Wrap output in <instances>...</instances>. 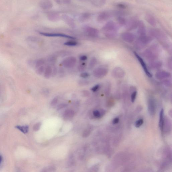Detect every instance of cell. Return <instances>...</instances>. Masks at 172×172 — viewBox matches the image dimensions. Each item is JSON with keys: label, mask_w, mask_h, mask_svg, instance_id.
<instances>
[{"label": "cell", "mask_w": 172, "mask_h": 172, "mask_svg": "<svg viewBox=\"0 0 172 172\" xmlns=\"http://www.w3.org/2000/svg\"><path fill=\"white\" fill-rule=\"evenodd\" d=\"M118 27L113 21H109L103 27L102 31L104 35L109 38H114L117 36Z\"/></svg>", "instance_id": "obj_1"}, {"label": "cell", "mask_w": 172, "mask_h": 172, "mask_svg": "<svg viewBox=\"0 0 172 172\" xmlns=\"http://www.w3.org/2000/svg\"><path fill=\"white\" fill-rule=\"evenodd\" d=\"M159 54V50L156 45L151 46L143 52L144 57L149 61L157 60Z\"/></svg>", "instance_id": "obj_2"}, {"label": "cell", "mask_w": 172, "mask_h": 172, "mask_svg": "<svg viewBox=\"0 0 172 172\" xmlns=\"http://www.w3.org/2000/svg\"><path fill=\"white\" fill-rule=\"evenodd\" d=\"M152 40V38L146 35L139 37L135 43V47L137 50H141L149 44Z\"/></svg>", "instance_id": "obj_3"}, {"label": "cell", "mask_w": 172, "mask_h": 172, "mask_svg": "<svg viewBox=\"0 0 172 172\" xmlns=\"http://www.w3.org/2000/svg\"><path fill=\"white\" fill-rule=\"evenodd\" d=\"M119 14L116 11H107L101 12L98 16L97 20L99 22H103L114 17Z\"/></svg>", "instance_id": "obj_4"}, {"label": "cell", "mask_w": 172, "mask_h": 172, "mask_svg": "<svg viewBox=\"0 0 172 172\" xmlns=\"http://www.w3.org/2000/svg\"><path fill=\"white\" fill-rule=\"evenodd\" d=\"M76 59L74 57H69L65 58L62 61V64L64 67L70 68L73 67L75 65Z\"/></svg>", "instance_id": "obj_5"}, {"label": "cell", "mask_w": 172, "mask_h": 172, "mask_svg": "<svg viewBox=\"0 0 172 172\" xmlns=\"http://www.w3.org/2000/svg\"><path fill=\"white\" fill-rule=\"evenodd\" d=\"M139 21L135 18L130 19L126 22L125 27L128 30H132L137 28Z\"/></svg>", "instance_id": "obj_6"}, {"label": "cell", "mask_w": 172, "mask_h": 172, "mask_svg": "<svg viewBox=\"0 0 172 172\" xmlns=\"http://www.w3.org/2000/svg\"><path fill=\"white\" fill-rule=\"evenodd\" d=\"M108 69L105 67H101L96 68L94 71L93 74L95 77L100 78L106 75L108 73Z\"/></svg>", "instance_id": "obj_7"}, {"label": "cell", "mask_w": 172, "mask_h": 172, "mask_svg": "<svg viewBox=\"0 0 172 172\" xmlns=\"http://www.w3.org/2000/svg\"><path fill=\"white\" fill-rule=\"evenodd\" d=\"M134 55H135L136 57L137 58L138 60L139 61V62L141 64V66L143 67V69L145 73L146 74V75L149 77H152V74L149 71L147 66H146V64L145 63L144 60L136 52H134Z\"/></svg>", "instance_id": "obj_8"}, {"label": "cell", "mask_w": 172, "mask_h": 172, "mask_svg": "<svg viewBox=\"0 0 172 172\" xmlns=\"http://www.w3.org/2000/svg\"><path fill=\"white\" fill-rule=\"evenodd\" d=\"M39 33L41 35H42L43 36H46L62 37H64L65 38L72 39H75V38L74 37L66 35V34H64L49 33L43 32H40Z\"/></svg>", "instance_id": "obj_9"}, {"label": "cell", "mask_w": 172, "mask_h": 172, "mask_svg": "<svg viewBox=\"0 0 172 172\" xmlns=\"http://www.w3.org/2000/svg\"><path fill=\"white\" fill-rule=\"evenodd\" d=\"M121 37L123 40L128 43L133 42L135 39V36L133 34L128 32L122 34Z\"/></svg>", "instance_id": "obj_10"}, {"label": "cell", "mask_w": 172, "mask_h": 172, "mask_svg": "<svg viewBox=\"0 0 172 172\" xmlns=\"http://www.w3.org/2000/svg\"><path fill=\"white\" fill-rule=\"evenodd\" d=\"M137 28V34L139 35V37L143 36L146 35V29L144 23L143 21H139Z\"/></svg>", "instance_id": "obj_11"}, {"label": "cell", "mask_w": 172, "mask_h": 172, "mask_svg": "<svg viewBox=\"0 0 172 172\" xmlns=\"http://www.w3.org/2000/svg\"><path fill=\"white\" fill-rule=\"evenodd\" d=\"M61 18L63 20L71 27L74 28L75 27L74 21L69 16L66 15H63Z\"/></svg>", "instance_id": "obj_12"}, {"label": "cell", "mask_w": 172, "mask_h": 172, "mask_svg": "<svg viewBox=\"0 0 172 172\" xmlns=\"http://www.w3.org/2000/svg\"><path fill=\"white\" fill-rule=\"evenodd\" d=\"M53 5L52 2L50 0H43L39 2L40 7L43 10L51 9Z\"/></svg>", "instance_id": "obj_13"}, {"label": "cell", "mask_w": 172, "mask_h": 172, "mask_svg": "<svg viewBox=\"0 0 172 172\" xmlns=\"http://www.w3.org/2000/svg\"><path fill=\"white\" fill-rule=\"evenodd\" d=\"M85 30L86 33L91 36L97 37L98 36L99 34V31L98 29H96L95 28L88 27L86 28Z\"/></svg>", "instance_id": "obj_14"}, {"label": "cell", "mask_w": 172, "mask_h": 172, "mask_svg": "<svg viewBox=\"0 0 172 172\" xmlns=\"http://www.w3.org/2000/svg\"><path fill=\"white\" fill-rule=\"evenodd\" d=\"M149 66L150 68L153 69H156L159 68L161 67L162 65V63L161 61L155 60L149 62Z\"/></svg>", "instance_id": "obj_15"}, {"label": "cell", "mask_w": 172, "mask_h": 172, "mask_svg": "<svg viewBox=\"0 0 172 172\" xmlns=\"http://www.w3.org/2000/svg\"><path fill=\"white\" fill-rule=\"evenodd\" d=\"M113 73L114 75L116 77H122L124 75L125 72L121 68L116 67L113 71Z\"/></svg>", "instance_id": "obj_16"}, {"label": "cell", "mask_w": 172, "mask_h": 172, "mask_svg": "<svg viewBox=\"0 0 172 172\" xmlns=\"http://www.w3.org/2000/svg\"><path fill=\"white\" fill-rule=\"evenodd\" d=\"M60 16L59 14L57 13H50L47 16V18L52 22H56L59 20Z\"/></svg>", "instance_id": "obj_17"}, {"label": "cell", "mask_w": 172, "mask_h": 172, "mask_svg": "<svg viewBox=\"0 0 172 172\" xmlns=\"http://www.w3.org/2000/svg\"><path fill=\"white\" fill-rule=\"evenodd\" d=\"M146 21L150 25L153 26H156V21L155 18L151 15H148L146 17Z\"/></svg>", "instance_id": "obj_18"}, {"label": "cell", "mask_w": 172, "mask_h": 172, "mask_svg": "<svg viewBox=\"0 0 172 172\" xmlns=\"http://www.w3.org/2000/svg\"><path fill=\"white\" fill-rule=\"evenodd\" d=\"M92 5L97 7H100L104 5L106 1L103 0H95L91 1Z\"/></svg>", "instance_id": "obj_19"}, {"label": "cell", "mask_w": 172, "mask_h": 172, "mask_svg": "<svg viewBox=\"0 0 172 172\" xmlns=\"http://www.w3.org/2000/svg\"><path fill=\"white\" fill-rule=\"evenodd\" d=\"M44 73V77L47 79L49 78L52 76V67L50 66H48L45 68Z\"/></svg>", "instance_id": "obj_20"}, {"label": "cell", "mask_w": 172, "mask_h": 172, "mask_svg": "<svg viewBox=\"0 0 172 172\" xmlns=\"http://www.w3.org/2000/svg\"><path fill=\"white\" fill-rule=\"evenodd\" d=\"M164 110L162 109L160 113L159 126L160 130L162 131L164 126Z\"/></svg>", "instance_id": "obj_21"}, {"label": "cell", "mask_w": 172, "mask_h": 172, "mask_svg": "<svg viewBox=\"0 0 172 172\" xmlns=\"http://www.w3.org/2000/svg\"><path fill=\"white\" fill-rule=\"evenodd\" d=\"M75 115V112L73 110L68 109L65 111L64 114V116L67 118L73 117Z\"/></svg>", "instance_id": "obj_22"}, {"label": "cell", "mask_w": 172, "mask_h": 172, "mask_svg": "<svg viewBox=\"0 0 172 172\" xmlns=\"http://www.w3.org/2000/svg\"><path fill=\"white\" fill-rule=\"evenodd\" d=\"M170 75L169 73L164 71L158 72L156 74V76L158 78H162L168 77Z\"/></svg>", "instance_id": "obj_23"}, {"label": "cell", "mask_w": 172, "mask_h": 172, "mask_svg": "<svg viewBox=\"0 0 172 172\" xmlns=\"http://www.w3.org/2000/svg\"><path fill=\"white\" fill-rule=\"evenodd\" d=\"M16 127L24 134H26L27 133L28 131L29 127L28 126H17Z\"/></svg>", "instance_id": "obj_24"}, {"label": "cell", "mask_w": 172, "mask_h": 172, "mask_svg": "<svg viewBox=\"0 0 172 172\" xmlns=\"http://www.w3.org/2000/svg\"><path fill=\"white\" fill-rule=\"evenodd\" d=\"M117 21L118 24L120 26L125 25L127 22L125 18L120 16L118 17L117 19Z\"/></svg>", "instance_id": "obj_25"}, {"label": "cell", "mask_w": 172, "mask_h": 172, "mask_svg": "<svg viewBox=\"0 0 172 172\" xmlns=\"http://www.w3.org/2000/svg\"><path fill=\"white\" fill-rule=\"evenodd\" d=\"M97 63V60L95 57H93L90 61L89 64V67L90 69L93 68Z\"/></svg>", "instance_id": "obj_26"}, {"label": "cell", "mask_w": 172, "mask_h": 172, "mask_svg": "<svg viewBox=\"0 0 172 172\" xmlns=\"http://www.w3.org/2000/svg\"><path fill=\"white\" fill-rule=\"evenodd\" d=\"M45 61L43 59H39L35 63V67L37 68L40 66H42L45 63Z\"/></svg>", "instance_id": "obj_27"}, {"label": "cell", "mask_w": 172, "mask_h": 172, "mask_svg": "<svg viewBox=\"0 0 172 172\" xmlns=\"http://www.w3.org/2000/svg\"><path fill=\"white\" fill-rule=\"evenodd\" d=\"M90 15L89 13H84L81 16L80 18V20L81 21H84L89 18Z\"/></svg>", "instance_id": "obj_28"}, {"label": "cell", "mask_w": 172, "mask_h": 172, "mask_svg": "<svg viewBox=\"0 0 172 172\" xmlns=\"http://www.w3.org/2000/svg\"><path fill=\"white\" fill-rule=\"evenodd\" d=\"M78 43L75 41H70L66 42L64 43V45L67 46H77Z\"/></svg>", "instance_id": "obj_29"}, {"label": "cell", "mask_w": 172, "mask_h": 172, "mask_svg": "<svg viewBox=\"0 0 172 172\" xmlns=\"http://www.w3.org/2000/svg\"><path fill=\"white\" fill-rule=\"evenodd\" d=\"M45 67L42 66H40V67H38L37 68L36 70V73L37 74L39 75L42 74L43 73H44V70L45 69Z\"/></svg>", "instance_id": "obj_30"}, {"label": "cell", "mask_w": 172, "mask_h": 172, "mask_svg": "<svg viewBox=\"0 0 172 172\" xmlns=\"http://www.w3.org/2000/svg\"><path fill=\"white\" fill-rule=\"evenodd\" d=\"M144 121L143 119H140L136 121V123L135 126L136 128H139L143 125Z\"/></svg>", "instance_id": "obj_31"}, {"label": "cell", "mask_w": 172, "mask_h": 172, "mask_svg": "<svg viewBox=\"0 0 172 172\" xmlns=\"http://www.w3.org/2000/svg\"><path fill=\"white\" fill-rule=\"evenodd\" d=\"M85 69V65L84 63H83L78 66V69L79 71L80 72L83 71Z\"/></svg>", "instance_id": "obj_32"}, {"label": "cell", "mask_w": 172, "mask_h": 172, "mask_svg": "<svg viewBox=\"0 0 172 172\" xmlns=\"http://www.w3.org/2000/svg\"><path fill=\"white\" fill-rule=\"evenodd\" d=\"M93 113L94 115V117L97 118H99L101 117V115H102L101 113L98 110H95V111H94Z\"/></svg>", "instance_id": "obj_33"}, {"label": "cell", "mask_w": 172, "mask_h": 172, "mask_svg": "<svg viewBox=\"0 0 172 172\" xmlns=\"http://www.w3.org/2000/svg\"><path fill=\"white\" fill-rule=\"evenodd\" d=\"M41 126V123L40 122H38L36 123L33 126V130L35 131H38L40 129V126Z\"/></svg>", "instance_id": "obj_34"}, {"label": "cell", "mask_w": 172, "mask_h": 172, "mask_svg": "<svg viewBox=\"0 0 172 172\" xmlns=\"http://www.w3.org/2000/svg\"><path fill=\"white\" fill-rule=\"evenodd\" d=\"M90 133V130L89 128H88L85 130L83 133V136L84 137H86L89 135Z\"/></svg>", "instance_id": "obj_35"}, {"label": "cell", "mask_w": 172, "mask_h": 172, "mask_svg": "<svg viewBox=\"0 0 172 172\" xmlns=\"http://www.w3.org/2000/svg\"><path fill=\"white\" fill-rule=\"evenodd\" d=\"M68 105L66 104L63 103L61 104H59L57 107V110H60L62 109L65 108L67 107Z\"/></svg>", "instance_id": "obj_36"}, {"label": "cell", "mask_w": 172, "mask_h": 172, "mask_svg": "<svg viewBox=\"0 0 172 172\" xmlns=\"http://www.w3.org/2000/svg\"><path fill=\"white\" fill-rule=\"evenodd\" d=\"M56 57L55 56H52L50 58L48 59V62L50 63H52V64H53L55 63L56 62Z\"/></svg>", "instance_id": "obj_37"}, {"label": "cell", "mask_w": 172, "mask_h": 172, "mask_svg": "<svg viewBox=\"0 0 172 172\" xmlns=\"http://www.w3.org/2000/svg\"><path fill=\"white\" fill-rule=\"evenodd\" d=\"M58 101V98H57V97H55V98H54L52 99V101L51 103V105L52 106H55V105L57 103Z\"/></svg>", "instance_id": "obj_38"}, {"label": "cell", "mask_w": 172, "mask_h": 172, "mask_svg": "<svg viewBox=\"0 0 172 172\" xmlns=\"http://www.w3.org/2000/svg\"><path fill=\"white\" fill-rule=\"evenodd\" d=\"M136 94H137V92H134L131 94V101L132 102L134 103L135 102L136 97Z\"/></svg>", "instance_id": "obj_39"}, {"label": "cell", "mask_w": 172, "mask_h": 172, "mask_svg": "<svg viewBox=\"0 0 172 172\" xmlns=\"http://www.w3.org/2000/svg\"><path fill=\"white\" fill-rule=\"evenodd\" d=\"M80 76L82 78H86L89 76V73L87 72H83L80 74Z\"/></svg>", "instance_id": "obj_40"}, {"label": "cell", "mask_w": 172, "mask_h": 172, "mask_svg": "<svg viewBox=\"0 0 172 172\" xmlns=\"http://www.w3.org/2000/svg\"><path fill=\"white\" fill-rule=\"evenodd\" d=\"M57 72V68L56 67H54L53 68H52V76H55L56 75Z\"/></svg>", "instance_id": "obj_41"}, {"label": "cell", "mask_w": 172, "mask_h": 172, "mask_svg": "<svg viewBox=\"0 0 172 172\" xmlns=\"http://www.w3.org/2000/svg\"><path fill=\"white\" fill-rule=\"evenodd\" d=\"M99 85H97L95 86H94L92 89V91L94 92H95L97 91L98 89L99 88Z\"/></svg>", "instance_id": "obj_42"}, {"label": "cell", "mask_w": 172, "mask_h": 172, "mask_svg": "<svg viewBox=\"0 0 172 172\" xmlns=\"http://www.w3.org/2000/svg\"><path fill=\"white\" fill-rule=\"evenodd\" d=\"M30 40L32 41H34V42H37V41L40 40L39 38L37 37H31L30 38Z\"/></svg>", "instance_id": "obj_43"}, {"label": "cell", "mask_w": 172, "mask_h": 172, "mask_svg": "<svg viewBox=\"0 0 172 172\" xmlns=\"http://www.w3.org/2000/svg\"><path fill=\"white\" fill-rule=\"evenodd\" d=\"M80 59L81 60L85 61L87 60V59H88V57H87L86 56H85V55H83V56H81V57H80Z\"/></svg>", "instance_id": "obj_44"}, {"label": "cell", "mask_w": 172, "mask_h": 172, "mask_svg": "<svg viewBox=\"0 0 172 172\" xmlns=\"http://www.w3.org/2000/svg\"><path fill=\"white\" fill-rule=\"evenodd\" d=\"M119 122V119L118 118L116 117L114 119L113 123L114 124H116L118 123Z\"/></svg>", "instance_id": "obj_45"}, {"label": "cell", "mask_w": 172, "mask_h": 172, "mask_svg": "<svg viewBox=\"0 0 172 172\" xmlns=\"http://www.w3.org/2000/svg\"><path fill=\"white\" fill-rule=\"evenodd\" d=\"M83 95H84L85 97H88L89 96V92L88 91H86V90L84 91L83 92Z\"/></svg>", "instance_id": "obj_46"}, {"label": "cell", "mask_w": 172, "mask_h": 172, "mask_svg": "<svg viewBox=\"0 0 172 172\" xmlns=\"http://www.w3.org/2000/svg\"><path fill=\"white\" fill-rule=\"evenodd\" d=\"M80 84L82 85H86L88 84V81H80Z\"/></svg>", "instance_id": "obj_47"}, {"label": "cell", "mask_w": 172, "mask_h": 172, "mask_svg": "<svg viewBox=\"0 0 172 172\" xmlns=\"http://www.w3.org/2000/svg\"><path fill=\"white\" fill-rule=\"evenodd\" d=\"M43 93L44 94V95H48V94L49 93V91L47 89H44L43 90Z\"/></svg>", "instance_id": "obj_48"}, {"label": "cell", "mask_w": 172, "mask_h": 172, "mask_svg": "<svg viewBox=\"0 0 172 172\" xmlns=\"http://www.w3.org/2000/svg\"><path fill=\"white\" fill-rule=\"evenodd\" d=\"M168 65L169 67L172 68V60L171 58H169L168 61Z\"/></svg>", "instance_id": "obj_49"}, {"label": "cell", "mask_w": 172, "mask_h": 172, "mask_svg": "<svg viewBox=\"0 0 172 172\" xmlns=\"http://www.w3.org/2000/svg\"><path fill=\"white\" fill-rule=\"evenodd\" d=\"M1 161H2V158H1V156L0 155V164L1 162Z\"/></svg>", "instance_id": "obj_50"}]
</instances>
